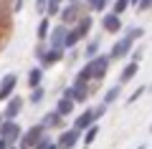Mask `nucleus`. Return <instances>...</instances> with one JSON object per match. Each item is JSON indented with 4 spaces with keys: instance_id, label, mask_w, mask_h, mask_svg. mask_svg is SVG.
<instances>
[{
    "instance_id": "nucleus-26",
    "label": "nucleus",
    "mask_w": 152,
    "mask_h": 149,
    "mask_svg": "<svg viewBox=\"0 0 152 149\" xmlns=\"http://www.w3.org/2000/svg\"><path fill=\"white\" fill-rule=\"evenodd\" d=\"M132 8V0H112V5H109V10L117 13V15H124L127 10Z\"/></svg>"
},
{
    "instance_id": "nucleus-32",
    "label": "nucleus",
    "mask_w": 152,
    "mask_h": 149,
    "mask_svg": "<svg viewBox=\"0 0 152 149\" xmlns=\"http://www.w3.org/2000/svg\"><path fill=\"white\" fill-rule=\"evenodd\" d=\"M134 8H137L140 13H147V10H152V0H140Z\"/></svg>"
},
{
    "instance_id": "nucleus-33",
    "label": "nucleus",
    "mask_w": 152,
    "mask_h": 149,
    "mask_svg": "<svg viewBox=\"0 0 152 149\" xmlns=\"http://www.w3.org/2000/svg\"><path fill=\"white\" fill-rule=\"evenodd\" d=\"M107 111H109V106H107V104H99V106L94 109V119H96V121H99V119H102V116H104V114H107Z\"/></svg>"
},
{
    "instance_id": "nucleus-18",
    "label": "nucleus",
    "mask_w": 152,
    "mask_h": 149,
    "mask_svg": "<svg viewBox=\"0 0 152 149\" xmlns=\"http://www.w3.org/2000/svg\"><path fill=\"white\" fill-rule=\"evenodd\" d=\"M122 89H124V86H119V84L109 86V89L104 91V99H102V104H107V106H114V104L119 101V96H122Z\"/></svg>"
},
{
    "instance_id": "nucleus-7",
    "label": "nucleus",
    "mask_w": 152,
    "mask_h": 149,
    "mask_svg": "<svg viewBox=\"0 0 152 149\" xmlns=\"http://www.w3.org/2000/svg\"><path fill=\"white\" fill-rule=\"evenodd\" d=\"M102 31H104V33H109V36H119V33L124 31L122 15H117V13H112V10L102 13Z\"/></svg>"
},
{
    "instance_id": "nucleus-24",
    "label": "nucleus",
    "mask_w": 152,
    "mask_h": 149,
    "mask_svg": "<svg viewBox=\"0 0 152 149\" xmlns=\"http://www.w3.org/2000/svg\"><path fill=\"white\" fill-rule=\"evenodd\" d=\"M96 137H99V124H91V126L84 132V137H81V144L84 147H91L94 142H96Z\"/></svg>"
},
{
    "instance_id": "nucleus-42",
    "label": "nucleus",
    "mask_w": 152,
    "mask_h": 149,
    "mask_svg": "<svg viewBox=\"0 0 152 149\" xmlns=\"http://www.w3.org/2000/svg\"><path fill=\"white\" fill-rule=\"evenodd\" d=\"M137 149H145V144H142V147H137Z\"/></svg>"
},
{
    "instance_id": "nucleus-30",
    "label": "nucleus",
    "mask_w": 152,
    "mask_h": 149,
    "mask_svg": "<svg viewBox=\"0 0 152 149\" xmlns=\"http://www.w3.org/2000/svg\"><path fill=\"white\" fill-rule=\"evenodd\" d=\"M46 48H48V43H46V41H38V43H36V48H33V56H36V61H41V56L46 53Z\"/></svg>"
},
{
    "instance_id": "nucleus-34",
    "label": "nucleus",
    "mask_w": 152,
    "mask_h": 149,
    "mask_svg": "<svg viewBox=\"0 0 152 149\" xmlns=\"http://www.w3.org/2000/svg\"><path fill=\"white\" fill-rule=\"evenodd\" d=\"M46 3H48V0H36V10L38 13H46Z\"/></svg>"
},
{
    "instance_id": "nucleus-14",
    "label": "nucleus",
    "mask_w": 152,
    "mask_h": 149,
    "mask_svg": "<svg viewBox=\"0 0 152 149\" xmlns=\"http://www.w3.org/2000/svg\"><path fill=\"white\" fill-rule=\"evenodd\" d=\"M71 28H76V33L81 36V41H84V38H89V36H91V28H94V15H91V13H84V15L79 18Z\"/></svg>"
},
{
    "instance_id": "nucleus-4",
    "label": "nucleus",
    "mask_w": 152,
    "mask_h": 149,
    "mask_svg": "<svg viewBox=\"0 0 152 149\" xmlns=\"http://www.w3.org/2000/svg\"><path fill=\"white\" fill-rule=\"evenodd\" d=\"M86 63L91 66V78L99 84V81H104V76L109 73V66H112V58H109V53H99V56H94V58H89Z\"/></svg>"
},
{
    "instance_id": "nucleus-5",
    "label": "nucleus",
    "mask_w": 152,
    "mask_h": 149,
    "mask_svg": "<svg viewBox=\"0 0 152 149\" xmlns=\"http://www.w3.org/2000/svg\"><path fill=\"white\" fill-rule=\"evenodd\" d=\"M132 48H134V41L119 36L117 41L112 43V48H109V58H112V61H124V58H129Z\"/></svg>"
},
{
    "instance_id": "nucleus-15",
    "label": "nucleus",
    "mask_w": 152,
    "mask_h": 149,
    "mask_svg": "<svg viewBox=\"0 0 152 149\" xmlns=\"http://www.w3.org/2000/svg\"><path fill=\"white\" fill-rule=\"evenodd\" d=\"M137 71H140V63H134V61H129V63H127L124 68L119 71V78H117V84H119V86H127L129 81H134Z\"/></svg>"
},
{
    "instance_id": "nucleus-9",
    "label": "nucleus",
    "mask_w": 152,
    "mask_h": 149,
    "mask_svg": "<svg viewBox=\"0 0 152 149\" xmlns=\"http://www.w3.org/2000/svg\"><path fill=\"white\" fill-rule=\"evenodd\" d=\"M15 86H18V73L15 71H8V73L0 78V101L3 104L15 94Z\"/></svg>"
},
{
    "instance_id": "nucleus-3",
    "label": "nucleus",
    "mask_w": 152,
    "mask_h": 149,
    "mask_svg": "<svg viewBox=\"0 0 152 149\" xmlns=\"http://www.w3.org/2000/svg\"><path fill=\"white\" fill-rule=\"evenodd\" d=\"M81 137L84 134L79 132V129H61L58 134H56V147L58 149H79V144H81Z\"/></svg>"
},
{
    "instance_id": "nucleus-6",
    "label": "nucleus",
    "mask_w": 152,
    "mask_h": 149,
    "mask_svg": "<svg viewBox=\"0 0 152 149\" xmlns=\"http://www.w3.org/2000/svg\"><path fill=\"white\" fill-rule=\"evenodd\" d=\"M43 134H46V129H43V124H41V121L33 124V126H28L26 132H23L20 142H18V149H33V147H36V142L43 137Z\"/></svg>"
},
{
    "instance_id": "nucleus-20",
    "label": "nucleus",
    "mask_w": 152,
    "mask_h": 149,
    "mask_svg": "<svg viewBox=\"0 0 152 149\" xmlns=\"http://www.w3.org/2000/svg\"><path fill=\"white\" fill-rule=\"evenodd\" d=\"M48 33H51V18H41V23L36 25V38L38 41H48Z\"/></svg>"
},
{
    "instance_id": "nucleus-23",
    "label": "nucleus",
    "mask_w": 152,
    "mask_h": 149,
    "mask_svg": "<svg viewBox=\"0 0 152 149\" xmlns=\"http://www.w3.org/2000/svg\"><path fill=\"white\" fill-rule=\"evenodd\" d=\"M122 36L137 43V41H142V38H145V28H140V25H129V28H124V31H122Z\"/></svg>"
},
{
    "instance_id": "nucleus-1",
    "label": "nucleus",
    "mask_w": 152,
    "mask_h": 149,
    "mask_svg": "<svg viewBox=\"0 0 152 149\" xmlns=\"http://www.w3.org/2000/svg\"><path fill=\"white\" fill-rule=\"evenodd\" d=\"M23 132H26V129L18 124V119H5V121L0 124V139H5L8 147H18Z\"/></svg>"
},
{
    "instance_id": "nucleus-38",
    "label": "nucleus",
    "mask_w": 152,
    "mask_h": 149,
    "mask_svg": "<svg viewBox=\"0 0 152 149\" xmlns=\"http://www.w3.org/2000/svg\"><path fill=\"white\" fill-rule=\"evenodd\" d=\"M66 3H79V0H66Z\"/></svg>"
},
{
    "instance_id": "nucleus-11",
    "label": "nucleus",
    "mask_w": 152,
    "mask_h": 149,
    "mask_svg": "<svg viewBox=\"0 0 152 149\" xmlns=\"http://www.w3.org/2000/svg\"><path fill=\"white\" fill-rule=\"evenodd\" d=\"M41 124H43L46 132H61V129L66 126V124H64V116H61L56 109L46 111V114H43V119H41Z\"/></svg>"
},
{
    "instance_id": "nucleus-8",
    "label": "nucleus",
    "mask_w": 152,
    "mask_h": 149,
    "mask_svg": "<svg viewBox=\"0 0 152 149\" xmlns=\"http://www.w3.org/2000/svg\"><path fill=\"white\" fill-rule=\"evenodd\" d=\"M61 61H66V48L48 46V48H46V53L41 56V61H38V66H43V68H53V66H58Z\"/></svg>"
},
{
    "instance_id": "nucleus-16",
    "label": "nucleus",
    "mask_w": 152,
    "mask_h": 149,
    "mask_svg": "<svg viewBox=\"0 0 152 149\" xmlns=\"http://www.w3.org/2000/svg\"><path fill=\"white\" fill-rule=\"evenodd\" d=\"M56 111L64 119L71 116V114H76V101L74 99H66V96H58V99H56Z\"/></svg>"
},
{
    "instance_id": "nucleus-21",
    "label": "nucleus",
    "mask_w": 152,
    "mask_h": 149,
    "mask_svg": "<svg viewBox=\"0 0 152 149\" xmlns=\"http://www.w3.org/2000/svg\"><path fill=\"white\" fill-rule=\"evenodd\" d=\"M84 5H86V10L91 13H107V8H109V0H84Z\"/></svg>"
},
{
    "instance_id": "nucleus-19",
    "label": "nucleus",
    "mask_w": 152,
    "mask_h": 149,
    "mask_svg": "<svg viewBox=\"0 0 152 149\" xmlns=\"http://www.w3.org/2000/svg\"><path fill=\"white\" fill-rule=\"evenodd\" d=\"M99 53H102V38H91V41H89L86 43V48H84V56H86V61L89 58H94V56H99Z\"/></svg>"
},
{
    "instance_id": "nucleus-17",
    "label": "nucleus",
    "mask_w": 152,
    "mask_h": 149,
    "mask_svg": "<svg viewBox=\"0 0 152 149\" xmlns=\"http://www.w3.org/2000/svg\"><path fill=\"white\" fill-rule=\"evenodd\" d=\"M43 66H33L31 71H28V76H26V84H28V89H36V86H43Z\"/></svg>"
},
{
    "instance_id": "nucleus-44",
    "label": "nucleus",
    "mask_w": 152,
    "mask_h": 149,
    "mask_svg": "<svg viewBox=\"0 0 152 149\" xmlns=\"http://www.w3.org/2000/svg\"><path fill=\"white\" fill-rule=\"evenodd\" d=\"M81 149H89V147H81Z\"/></svg>"
},
{
    "instance_id": "nucleus-25",
    "label": "nucleus",
    "mask_w": 152,
    "mask_h": 149,
    "mask_svg": "<svg viewBox=\"0 0 152 149\" xmlns=\"http://www.w3.org/2000/svg\"><path fill=\"white\" fill-rule=\"evenodd\" d=\"M81 43V36L76 33V28H69V33H66V41H64V48L66 51H71V48H76Z\"/></svg>"
},
{
    "instance_id": "nucleus-22",
    "label": "nucleus",
    "mask_w": 152,
    "mask_h": 149,
    "mask_svg": "<svg viewBox=\"0 0 152 149\" xmlns=\"http://www.w3.org/2000/svg\"><path fill=\"white\" fill-rule=\"evenodd\" d=\"M91 66H81V68H79V71H76V76H74V84H91Z\"/></svg>"
},
{
    "instance_id": "nucleus-29",
    "label": "nucleus",
    "mask_w": 152,
    "mask_h": 149,
    "mask_svg": "<svg viewBox=\"0 0 152 149\" xmlns=\"http://www.w3.org/2000/svg\"><path fill=\"white\" fill-rule=\"evenodd\" d=\"M145 94H147V86H137V89H134V91H132V94L124 99V104H127V106H132V104H134V101H140V99H142Z\"/></svg>"
},
{
    "instance_id": "nucleus-10",
    "label": "nucleus",
    "mask_w": 152,
    "mask_h": 149,
    "mask_svg": "<svg viewBox=\"0 0 152 149\" xmlns=\"http://www.w3.org/2000/svg\"><path fill=\"white\" fill-rule=\"evenodd\" d=\"M23 104H26V99H23L20 94H13L5 101V106H3V116L5 119H18L20 111H23Z\"/></svg>"
},
{
    "instance_id": "nucleus-36",
    "label": "nucleus",
    "mask_w": 152,
    "mask_h": 149,
    "mask_svg": "<svg viewBox=\"0 0 152 149\" xmlns=\"http://www.w3.org/2000/svg\"><path fill=\"white\" fill-rule=\"evenodd\" d=\"M3 121H5V116H3V109H0V124H3Z\"/></svg>"
},
{
    "instance_id": "nucleus-39",
    "label": "nucleus",
    "mask_w": 152,
    "mask_h": 149,
    "mask_svg": "<svg viewBox=\"0 0 152 149\" xmlns=\"http://www.w3.org/2000/svg\"><path fill=\"white\" fill-rule=\"evenodd\" d=\"M137 3H140V0H132V5H137Z\"/></svg>"
},
{
    "instance_id": "nucleus-43",
    "label": "nucleus",
    "mask_w": 152,
    "mask_h": 149,
    "mask_svg": "<svg viewBox=\"0 0 152 149\" xmlns=\"http://www.w3.org/2000/svg\"><path fill=\"white\" fill-rule=\"evenodd\" d=\"M150 134H152V124H150Z\"/></svg>"
},
{
    "instance_id": "nucleus-13",
    "label": "nucleus",
    "mask_w": 152,
    "mask_h": 149,
    "mask_svg": "<svg viewBox=\"0 0 152 149\" xmlns=\"http://www.w3.org/2000/svg\"><path fill=\"white\" fill-rule=\"evenodd\" d=\"M91 124H99L96 119H94V109L89 106V109H84V111H79L76 114V119H74V129H79V132H86L89 126H91Z\"/></svg>"
},
{
    "instance_id": "nucleus-31",
    "label": "nucleus",
    "mask_w": 152,
    "mask_h": 149,
    "mask_svg": "<svg viewBox=\"0 0 152 149\" xmlns=\"http://www.w3.org/2000/svg\"><path fill=\"white\" fill-rule=\"evenodd\" d=\"M142 56H145V48H142V46H137V48H132V53H129V61L140 63V61H142Z\"/></svg>"
},
{
    "instance_id": "nucleus-27",
    "label": "nucleus",
    "mask_w": 152,
    "mask_h": 149,
    "mask_svg": "<svg viewBox=\"0 0 152 149\" xmlns=\"http://www.w3.org/2000/svg\"><path fill=\"white\" fill-rule=\"evenodd\" d=\"M46 99V89L43 86H36V89H31V94H28V101L33 104V106H36V104H41Z\"/></svg>"
},
{
    "instance_id": "nucleus-41",
    "label": "nucleus",
    "mask_w": 152,
    "mask_h": 149,
    "mask_svg": "<svg viewBox=\"0 0 152 149\" xmlns=\"http://www.w3.org/2000/svg\"><path fill=\"white\" fill-rule=\"evenodd\" d=\"M5 149H18V147H5Z\"/></svg>"
},
{
    "instance_id": "nucleus-12",
    "label": "nucleus",
    "mask_w": 152,
    "mask_h": 149,
    "mask_svg": "<svg viewBox=\"0 0 152 149\" xmlns=\"http://www.w3.org/2000/svg\"><path fill=\"white\" fill-rule=\"evenodd\" d=\"M71 25H64V23H58V25H51V33H48V46L53 48H64V41H66V33H69Z\"/></svg>"
},
{
    "instance_id": "nucleus-2",
    "label": "nucleus",
    "mask_w": 152,
    "mask_h": 149,
    "mask_svg": "<svg viewBox=\"0 0 152 149\" xmlns=\"http://www.w3.org/2000/svg\"><path fill=\"white\" fill-rule=\"evenodd\" d=\"M86 10V5H84V0H79V3H69V5H61V13H58V20L64 23V25H74L79 18L84 15Z\"/></svg>"
},
{
    "instance_id": "nucleus-28",
    "label": "nucleus",
    "mask_w": 152,
    "mask_h": 149,
    "mask_svg": "<svg viewBox=\"0 0 152 149\" xmlns=\"http://www.w3.org/2000/svg\"><path fill=\"white\" fill-rule=\"evenodd\" d=\"M33 149H58V147H56V139H51V137H48V132H46L43 137L36 142V147H33Z\"/></svg>"
},
{
    "instance_id": "nucleus-37",
    "label": "nucleus",
    "mask_w": 152,
    "mask_h": 149,
    "mask_svg": "<svg viewBox=\"0 0 152 149\" xmlns=\"http://www.w3.org/2000/svg\"><path fill=\"white\" fill-rule=\"evenodd\" d=\"M51 3H58V5H64V3H66V0H51Z\"/></svg>"
},
{
    "instance_id": "nucleus-35",
    "label": "nucleus",
    "mask_w": 152,
    "mask_h": 149,
    "mask_svg": "<svg viewBox=\"0 0 152 149\" xmlns=\"http://www.w3.org/2000/svg\"><path fill=\"white\" fill-rule=\"evenodd\" d=\"M8 147V144H5V139H0V149H5Z\"/></svg>"
},
{
    "instance_id": "nucleus-40",
    "label": "nucleus",
    "mask_w": 152,
    "mask_h": 149,
    "mask_svg": "<svg viewBox=\"0 0 152 149\" xmlns=\"http://www.w3.org/2000/svg\"><path fill=\"white\" fill-rule=\"evenodd\" d=\"M147 91H152V84H150V86H147Z\"/></svg>"
}]
</instances>
